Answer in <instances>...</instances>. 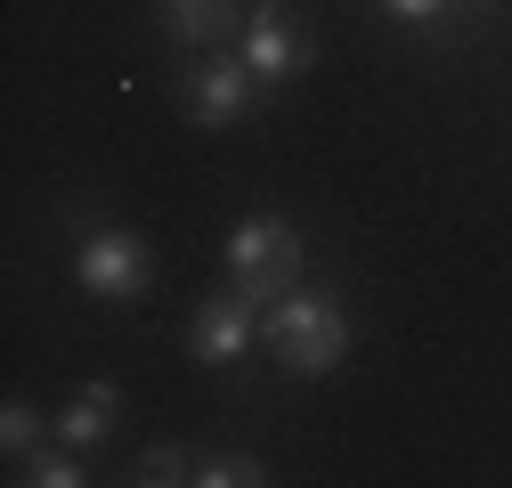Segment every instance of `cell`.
<instances>
[{
    "mask_svg": "<svg viewBox=\"0 0 512 488\" xmlns=\"http://www.w3.org/2000/svg\"><path fill=\"white\" fill-rule=\"evenodd\" d=\"M9 480H25V488H82L90 464H82V448H66V440H41L33 456H17Z\"/></svg>",
    "mask_w": 512,
    "mask_h": 488,
    "instance_id": "9",
    "label": "cell"
},
{
    "mask_svg": "<svg viewBox=\"0 0 512 488\" xmlns=\"http://www.w3.org/2000/svg\"><path fill=\"white\" fill-rule=\"evenodd\" d=\"M122 480H139V488H171V480H196V448H139Z\"/></svg>",
    "mask_w": 512,
    "mask_h": 488,
    "instance_id": "12",
    "label": "cell"
},
{
    "mask_svg": "<svg viewBox=\"0 0 512 488\" xmlns=\"http://www.w3.org/2000/svg\"><path fill=\"white\" fill-rule=\"evenodd\" d=\"M220 261H228V285L252 301V310H277V301L309 277V244H301V228L285 212H252V220L228 228Z\"/></svg>",
    "mask_w": 512,
    "mask_h": 488,
    "instance_id": "2",
    "label": "cell"
},
{
    "mask_svg": "<svg viewBox=\"0 0 512 488\" xmlns=\"http://www.w3.org/2000/svg\"><path fill=\"white\" fill-rule=\"evenodd\" d=\"M252 350H261V310H252L236 285L196 301V318H187V358L196 366H244Z\"/></svg>",
    "mask_w": 512,
    "mask_h": 488,
    "instance_id": "5",
    "label": "cell"
},
{
    "mask_svg": "<svg viewBox=\"0 0 512 488\" xmlns=\"http://www.w3.org/2000/svg\"><path fill=\"white\" fill-rule=\"evenodd\" d=\"M155 17L171 33V49H236L244 33V0H155Z\"/></svg>",
    "mask_w": 512,
    "mask_h": 488,
    "instance_id": "7",
    "label": "cell"
},
{
    "mask_svg": "<svg viewBox=\"0 0 512 488\" xmlns=\"http://www.w3.org/2000/svg\"><path fill=\"white\" fill-rule=\"evenodd\" d=\"M236 49H244V66L261 74L269 90H285L301 66H309V41H301V25H293V9H277V0H261V9L244 17V33H236Z\"/></svg>",
    "mask_w": 512,
    "mask_h": 488,
    "instance_id": "6",
    "label": "cell"
},
{
    "mask_svg": "<svg viewBox=\"0 0 512 488\" xmlns=\"http://www.w3.org/2000/svg\"><path fill=\"white\" fill-rule=\"evenodd\" d=\"M261 98H269V82L244 66V49H204L196 66L179 74V106H187L196 131H228V122H244Z\"/></svg>",
    "mask_w": 512,
    "mask_h": 488,
    "instance_id": "4",
    "label": "cell"
},
{
    "mask_svg": "<svg viewBox=\"0 0 512 488\" xmlns=\"http://www.w3.org/2000/svg\"><path fill=\"white\" fill-rule=\"evenodd\" d=\"M382 9H391V17H399V25H431V17H439V9H447V0H382Z\"/></svg>",
    "mask_w": 512,
    "mask_h": 488,
    "instance_id": "13",
    "label": "cell"
},
{
    "mask_svg": "<svg viewBox=\"0 0 512 488\" xmlns=\"http://www.w3.org/2000/svg\"><path fill=\"white\" fill-rule=\"evenodd\" d=\"M472 9H488V0H472Z\"/></svg>",
    "mask_w": 512,
    "mask_h": 488,
    "instance_id": "14",
    "label": "cell"
},
{
    "mask_svg": "<svg viewBox=\"0 0 512 488\" xmlns=\"http://www.w3.org/2000/svg\"><path fill=\"white\" fill-rule=\"evenodd\" d=\"M277 472L252 456V448H212V456H196V488H269Z\"/></svg>",
    "mask_w": 512,
    "mask_h": 488,
    "instance_id": "10",
    "label": "cell"
},
{
    "mask_svg": "<svg viewBox=\"0 0 512 488\" xmlns=\"http://www.w3.org/2000/svg\"><path fill=\"white\" fill-rule=\"evenodd\" d=\"M57 415V440H66V448H106L114 440V423H122V383H82L66 407H49Z\"/></svg>",
    "mask_w": 512,
    "mask_h": 488,
    "instance_id": "8",
    "label": "cell"
},
{
    "mask_svg": "<svg viewBox=\"0 0 512 488\" xmlns=\"http://www.w3.org/2000/svg\"><path fill=\"white\" fill-rule=\"evenodd\" d=\"M41 440H57V415H41L33 399H9V407H0V456H33Z\"/></svg>",
    "mask_w": 512,
    "mask_h": 488,
    "instance_id": "11",
    "label": "cell"
},
{
    "mask_svg": "<svg viewBox=\"0 0 512 488\" xmlns=\"http://www.w3.org/2000/svg\"><path fill=\"white\" fill-rule=\"evenodd\" d=\"M82 244H74V285L90 301H147L155 293V244L139 228H122V220H82Z\"/></svg>",
    "mask_w": 512,
    "mask_h": 488,
    "instance_id": "3",
    "label": "cell"
},
{
    "mask_svg": "<svg viewBox=\"0 0 512 488\" xmlns=\"http://www.w3.org/2000/svg\"><path fill=\"white\" fill-rule=\"evenodd\" d=\"M261 350L285 366V375H334V366L350 358V310L334 293H317V285H293L277 310H261Z\"/></svg>",
    "mask_w": 512,
    "mask_h": 488,
    "instance_id": "1",
    "label": "cell"
}]
</instances>
